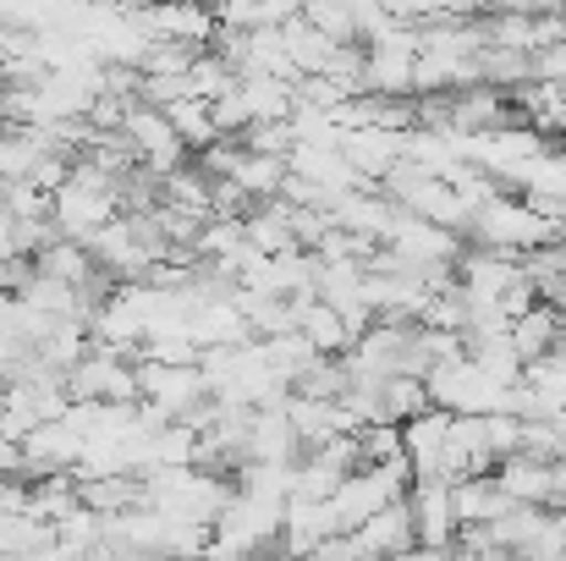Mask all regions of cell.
<instances>
[{"instance_id":"obj_1","label":"cell","mask_w":566,"mask_h":561,"mask_svg":"<svg viewBox=\"0 0 566 561\" xmlns=\"http://www.w3.org/2000/svg\"><path fill=\"white\" fill-rule=\"evenodd\" d=\"M468 237H473V248H495V253H517V259H528L534 248H551V242L562 237V220L539 215L528 198H506V193H495V198H484V204L473 209Z\"/></svg>"},{"instance_id":"obj_2","label":"cell","mask_w":566,"mask_h":561,"mask_svg":"<svg viewBox=\"0 0 566 561\" xmlns=\"http://www.w3.org/2000/svg\"><path fill=\"white\" fill-rule=\"evenodd\" d=\"M407 490H412V463H407V457H396V463H364V468H353V474L342 479V490L331 496L336 529H342V534L364 529L375 512H385L390 501H401Z\"/></svg>"},{"instance_id":"obj_3","label":"cell","mask_w":566,"mask_h":561,"mask_svg":"<svg viewBox=\"0 0 566 561\" xmlns=\"http://www.w3.org/2000/svg\"><path fill=\"white\" fill-rule=\"evenodd\" d=\"M429 380V402L446 407V413H462V418H484V413H512V385L490 380L468 353L462 359H446L423 374Z\"/></svg>"},{"instance_id":"obj_4","label":"cell","mask_w":566,"mask_h":561,"mask_svg":"<svg viewBox=\"0 0 566 561\" xmlns=\"http://www.w3.org/2000/svg\"><path fill=\"white\" fill-rule=\"evenodd\" d=\"M66 396L72 402H138V359L94 342V353L77 370H66Z\"/></svg>"},{"instance_id":"obj_5","label":"cell","mask_w":566,"mask_h":561,"mask_svg":"<svg viewBox=\"0 0 566 561\" xmlns=\"http://www.w3.org/2000/svg\"><path fill=\"white\" fill-rule=\"evenodd\" d=\"M138 402L160 407L166 418H192V407L209 402V380L198 364H149L138 359Z\"/></svg>"},{"instance_id":"obj_6","label":"cell","mask_w":566,"mask_h":561,"mask_svg":"<svg viewBox=\"0 0 566 561\" xmlns=\"http://www.w3.org/2000/svg\"><path fill=\"white\" fill-rule=\"evenodd\" d=\"M122 133H127V144H133V155H138L144 172H155V177L182 172L188 144L177 138V127L166 122L160 105H133V111H122Z\"/></svg>"},{"instance_id":"obj_7","label":"cell","mask_w":566,"mask_h":561,"mask_svg":"<svg viewBox=\"0 0 566 561\" xmlns=\"http://www.w3.org/2000/svg\"><path fill=\"white\" fill-rule=\"evenodd\" d=\"M379 248H390L407 264H457L462 259V237L457 231H446V226H434V220H423V215H412L401 204H396Z\"/></svg>"},{"instance_id":"obj_8","label":"cell","mask_w":566,"mask_h":561,"mask_svg":"<svg viewBox=\"0 0 566 561\" xmlns=\"http://www.w3.org/2000/svg\"><path fill=\"white\" fill-rule=\"evenodd\" d=\"M407 507H412L418 546H429V551H457L462 518H457V496H451V485H446V479H412Z\"/></svg>"},{"instance_id":"obj_9","label":"cell","mask_w":566,"mask_h":561,"mask_svg":"<svg viewBox=\"0 0 566 561\" xmlns=\"http://www.w3.org/2000/svg\"><path fill=\"white\" fill-rule=\"evenodd\" d=\"M495 485L512 507H556V463H545L534 451L495 463Z\"/></svg>"},{"instance_id":"obj_10","label":"cell","mask_w":566,"mask_h":561,"mask_svg":"<svg viewBox=\"0 0 566 561\" xmlns=\"http://www.w3.org/2000/svg\"><path fill=\"white\" fill-rule=\"evenodd\" d=\"M353 534H358V546H364V557L369 561L412 551V546H418V529H412V507H407V496L390 501L385 512H375V518H369L364 529H353Z\"/></svg>"},{"instance_id":"obj_11","label":"cell","mask_w":566,"mask_h":561,"mask_svg":"<svg viewBox=\"0 0 566 561\" xmlns=\"http://www.w3.org/2000/svg\"><path fill=\"white\" fill-rule=\"evenodd\" d=\"M297 331L314 342V353H325V359H347L353 353V342H358V331L325 303V298H297Z\"/></svg>"},{"instance_id":"obj_12","label":"cell","mask_w":566,"mask_h":561,"mask_svg":"<svg viewBox=\"0 0 566 561\" xmlns=\"http://www.w3.org/2000/svg\"><path fill=\"white\" fill-rule=\"evenodd\" d=\"M451 496H457V518H462V529H484V523H495V518H506V512H512V501L501 496L495 474L457 479V485H451Z\"/></svg>"},{"instance_id":"obj_13","label":"cell","mask_w":566,"mask_h":561,"mask_svg":"<svg viewBox=\"0 0 566 561\" xmlns=\"http://www.w3.org/2000/svg\"><path fill=\"white\" fill-rule=\"evenodd\" d=\"M566 336V325H562V309L556 303H534L528 314H517L512 320V342H517V353H523V364H534V359H545L556 342Z\"/></svg>"},{"instance_id":"obj_14","label":"cell","mask_w":566,"mask_h":561,"mask_svg":"<svg viewBox=\"0 0 566 561\" xmlns=\"http://www.w3.org/2000/svg\"><path fill=\"white\" fill-rule=\"evenodd\" d=\"M33 270H39V276H55V281H66V287H88V281L99 276L88 242H72V237H55L44 253H33Z\"/></svg>"},{"instance_id":"obj_15","label":"cell","mask_w":566,"mask_h":561,"mask_svg":"<svg viewBox=\"0 0 566 561\" xmlns=\"http://www.w3.org/2000/svg\"><path fill=\"white\" fill-rule=\"evenodd\" d=\"M83 507H94L99 518H116V512L149 507L144 474H116V479H83Z\"/></svg>"},{"instance_id":"obj_16","label":"cell","mask_w":566,"mask_h":561,"mask_svg":"<svg viewBox=\"0 0 566 561\" xmlns=\"http://www.w3.org/2000/svg\"><path fill=\"white\" fill-rule=\"evenodd\" d=\"M429 380L423 374H396L379 385V424H407L418 413H429Z\"/></svg>"},{"instance_id":"obj_17","label":"cell","mask_w":566,"mask_h":561,"mask_svg":"<svg viewBox=\"0 0 566 561\" xmlns=\"http://www.w3.org/2000/svg\"><path fill=\"white\" fill-rule=\"evenodd\" d=\"M358 451H364V463H396V457H407L401 424H364L358 429Z\"/></svg>"},{"instance_id":"obj_18","label":"cell","mask_w":566,"mask_h":561,"mask_svg":"<svg viewBox=\"0 0 566 561\" xmlns=\"http://www.w3.org/2000/svg\"><path fill=\"white\" fill-rule=\"evenodd\" d=\"M385 561H446V551H429V546H412L401 557H385Z\"/></svg>"},{"instance_id":"obj_19","label":"cell","mask_w":566,"mask_h":561,"mask_svg":"<svg viewBox=\"0 0 566 561\" xmlns=\"http://www.w3.org/2000/svg\"><path fill=\"white\" fill-rule=\"evenodd\" d=\"M556 507H566V463H556Z\"/></svg>"},{"instance_id":"obj_20","label":"cell","mask_w":566,"mask_h":561,"mask_svg":"<svg viewBox=\"0 0 566 561\" xmlns=\"http://www.w3.org/2000/svg\"><path fill=\"white\" fill-rule=\"evenodd\" d=\"M122 561H166V557H122Z\"/></svg>"},{"instance_id":"obj_21","label":"cell","mask_w":566,"mask_h":561,"mask_svg":"<svg viewBox=\"0 0 566 561\" xmlns=\"http://www.w3.org/2000/svg\"><path fill=\"white\" fill-rule=\"evenodd\" d=\"M177 561H209V557H177Z\"/></svg>"},{"instance_id":"obj_22","label":"cell","mask_w":566,"mask_h":561,"mask_svg":"<svg viewBox=\"0 0 566 561\" xmlns=\"http://www.w3.org/2000/svg\"><path fill=\"white\" fill-rule=\"evenodd\" d=\"M275 561H281V557H275Z\"/></svg>"}]
</instances>
